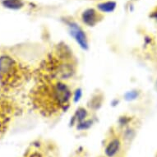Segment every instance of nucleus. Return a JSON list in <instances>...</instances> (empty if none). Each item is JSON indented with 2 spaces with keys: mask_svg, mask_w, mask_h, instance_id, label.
<instances>
[{
  "mask_svg": "<svg viewBox=\"0 0 157 157\" xmlns=\"http://www.w3.org/2000/svg\"><path fill=\"white\" fill-rule=\"evenodd\" d=\"M36 91V104L46 114H52L66 109L72 97L69 88L59 81L43 84Z\"/></svg>",
  "mask_w": 157,
  "mask_h": 157,
  "instance_id": "1",
  "label": "nucleus"
},
{
  "mask_svg": "<svg viewBox=\"0 0 157 157\" xmlns=\"http://www.w3.org/2000/svg\"><path fill=\"white\" fill-rule=\"evenodd\" d=\"M17 64L8 56H3L0 58V77L6 83L13 82L17 78V75L19 74L17 70Z\"/></svg>",
  "mask_w": 157,
  "mask_h": 157,
  "instance_id": "2",
  "label": "nucleus"
},
{
  "mask_svg": "<svg viewBox=\"0 0 157 157\" xmlns=\"http://www.w3.org/2000/svg\"><path fill=\"white\" fill-rule=\"evenodd\" d=\"M101 18V15L94 9H88L82 14L83 22L90 26L95 25Z\"/></svg>",
  "mask_w": 157,
  "mask_h": 157,
  "instance_id": "3",
  "label": "nucleus"
},
{
  "mask_svg": "<svg viewBox=\"0 0 157 157\" xmlns=\"http://www.w3.org/2000/svg\"><path fill=\"white\" fill-rule=\"evenodd\" d=\"M72 34L73 37L76 39L77 43L80 44L81 47H82L83 49L87 48V41H86V37L82 30L79 27H74L72 30Z\"/></svg>",
  "mask_w": 157,
  "mask_h": 157,
  "instance_id": "4",
  "label": "nucleus"
},
{
  "mask_svg": "<svg viewBox=\"0 0 157 157\" xmlns=\"http://www.w3.org/2000/svg\"><path fill=\"white\" fill-rule=\"evenodd\" d=\"M119 147H120V142L118 139H113L112 140L108 146L106 147L105 149V153L109 157L113 156L116 153L119 151Z\"/></svg>",
  "mask_w": 157,
  "mask_h": 157,
  "instance_id": "5",
  "label": "nucleus"
},
{
  "mask_svg": "<svg viewBox=\"0 0 157 157\" xmlns=\"http://www.w3.org/2000/svg\"><path fill=\"white\" fill-rule=\"evenodd\" d=\"M3 4L4 7L10 9H19L23 6L21 0H3Z\"/></svg>",
  "mask_w": 157,
  "mask_h": 157,
  "instance_id": "6",
  "label": "nucleus"
},
{
  "mask_svg": "<svg viewBox=\"0 0 157 157\" xmlns=\"http://www.w3.org/2000/svg\"><path fill=\"white\" fill-rule=\"evenodd\" d=\"M99 8L101 9L102 12H105V13H108V12H112V11L115 8V3H113V2H107V3H101V4H99Z\"/></svg>",
  "mask_w": 157,
  "mask_h": 157,
  "instance_id": "7",
  "label": "nucleus"
},
{
  "mask_svg": "<svg viewBox=\"0 0 157 157\" xmlns=\"http://www.w3.org/2000/svg\"><path fill=\"white\" fill-rule=\"evenodd\" d=\"M86 110L84 109H79V110L77 111V120L79 122H82L86 118Z\"/></svg>",
  "mask_w": 157,
  "mask_h": 157,
  "instance_id": "8",
  "label": "nucleus"
},
{
  "mask_svg": "<svg viewBox=\"0 0 157 157\" xmlns=\"http://www.w3.org/2000/svg\"><path fill=\"white\" fill-rule=\"evenodd\" d=\"M137 92L136 91H131V92H128L126 95V98L128 100H133L135 98H136L137 96Z\"/></svg>",
  "mask_w": 157,
  "mask_h": 157,
  "instance_id": "9",
  "label": "nucleus"
}]
</instances>
